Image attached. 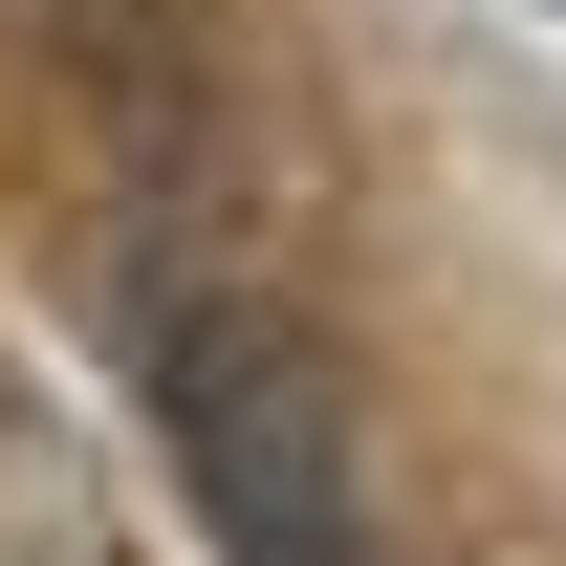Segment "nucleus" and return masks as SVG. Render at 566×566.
<instances>
[{
	"instance_id": "1",
	"label": "nucleus",
	"mask_w": 566,
	"mask_h": 566,
	"mask_svg": "<svg viewBox=\"0 0 566 566\" xmlns=\"http://www.w3.org/2000/svg\"><path fill=\"white\" fill-rule=\"evenodd\" d=\"M132 392H153L175 480H197V523H218L240 566H370L327 349L283 327L262 283H218V262H132Z\"/></svg>"
}]
</instances>
